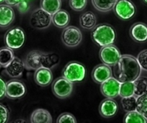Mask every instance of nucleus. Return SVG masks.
Returning <instances> with one entry per match:
<instances>
[{
  "instance_id": "f257e3e1",
  "label": "nucleus",
  "mask_w": 147,
  "mask_h": 123,
  "mask_svg": "<svg viewBox=\"0 0 147 123\" xmlns=\"http://www.w3.org/2000/svg\"><path fill=\"white\" fill-rule=\"evenodd\" d=\"M136 58L131 55H121L118 63L114 66V77L121 82L134 81L141 74Z\"/></svg>"
},
{
  "instance_id": "f03ea898",
  "label": "nucleus",
  "mask_w": 147,
  "mask_h": 123,
  "mask_svg": "<svg viewBox=\"0 0 147 123\" xmlns=\"http://www.w3.org/2000/svg\"><path fill=\"white\" fill-rule=\"evenodd\" d=\"M59 62V56L56 53H45L38 50L29 52L24 60L25 69L28 70H36L41 67L51 69Z\"/></svg>"
},
{
  "instance_id": "7ed1b4c3",
  "label": "nucleus",
  "mask_w": 147,
  "mask_h": 123,
  "mask_svg": "<svg viewBox=\"0 0 147 123\" xmlns=\"http://www.w3.org/2000/svg\"><path fill=\"white\" fill-rule=\"evenodd\" d=\"M91 38L94 43L100 47L113 44L116 39V32L109 24H100L92 30Z\"/></svg>"
},
{
  "instance_id": "20e7f679",
  "label": "nucleus",
  "mask_w": 147,
  "mask_h": 123,
  "mask_svg": "<svg viewBox=\"0 0 147 123\" xmlns=\"http://www.w3.org/2000/svg\"><path fill=\"white\" fill-rule=\"evenodd\" d=\"M62 76L72 83L80 82L85 78L86 69L79 62L71 61L63 68Z\"/></svg>"
},
{
  "instance_id": "39448f33",
  "label": "nucleus",
  "mask_w": 147,
  "mask_h": 123,
  "mask_svg": "<svg viewBox=\"0 0 147 123\" xmlns=\"http://www.w3.org/2000/svg\"><path fill=\"white\" fill-rule=\"evenodd\" d=\"M25 41V34L21 28L9 29L5 35V42L7 47L17 50L23 46Z\"/></svg>"
},
{
  "instance_id": "423d86ee",
  "label": "nucleus",
  "mask_w": 147,
  "mask_h": 123,
  "mask_svg": "<svg viewBox=\"0 0 147 123\" xmlns=\"http://www.w3.org/2000/svg\"><path fill=\"white\" fill-rule=\"evenodd\" d=\"M30 23L35 29H46L52 23V15L41 7L38 8L31 14Z\"/></svg>"
},
{
  "instance_id": "0eeeda50",
  "label": "nucleus",
  "mask_w": 147,
  "mask_h": 123,
  "mask_svg": "<svg viewBox=\"0 0 147 123\" xmlns=\"http://www.w3.org/2000/svg\"><path fill=\"white\" fill-rule=\"evenodd\" d=\"M61 40L63 44L67 47H76L82 42V34L81 30L77 27L67 26L63 28Z\"/></svg>"
},
{
  "instance_id": "6e6552de",
  "label": "nucleus",
  "mask_w": 147,
  "mask_h": 123,
  "mask_svg": "<svg viewBox=\"0 0 147 123\" xmlns=\"http://www.w3.org/2000/svg\"><path fill=\"white\" fill-rule=\"evenodd\" d=\"M52 91L58 98L66 99L69 97L73 91V83L62 76L53 81Z\"/></svg>"
},
{
  "instance_id": "1a4fd4ad",
  "label": "nucleus",
  "mask_w": 147,
  "mask_h": 123,
  "mask_svg": "<svg viewBox=\"0 0 147 123\" xmlns=\"http://www.w3.org/2000/svg\"><path fill=\"white\" fill-rule=\"evenodd\" d=\"M100 60L103 63L110 66H114L121 58L119 49L113 44L103 46L99 53Z\"/></svg>"
},
{
  "instance_id": "9d476101",
  "label": "nucleus",
  "mask_w": 147,
  "mask_h": 123,
  "mask_svg": "<svg viewBox=\"0 0 147 123\" xmlns=\"http://www.w3.org/2000/svg\"><path fill=\"white\" fill-rule=\"evenodd\" d=\"M115 15L123 20H128L136 15V9L131 0H118L113 7Z\"/></svg>"
},
{
  "instance_id": "9b49d317",
  "label": "nucleus",
  "mask_w": 147,
  "mask_h": 123,
  "mask_svg": "<svg viewBox=\"0 0 147 123\" xmlns=\"http://www.w3.org/2000/svg\"><path fill=\"white\" fill-rule=\"evenodd\" d=\"M121 84V81L115 77L111 76L101 84L100 90L102 94L107 98H115L119 96Z\"/></svg>"
},
{
  "instance_id": "f8f14e48",
  "label": "nucleus",
  "mask_w": 147,
  "mask_h": 123,
  "mask_svg": "<svg viewBox=\"0 0 147 123\" xmlns=\"http://www.w3.org/2000/svg\"><path fill=\"white\" fill-rule=\"evenodd\" d=\"M26 92L25 84L21 81L10 80L7 83L6 97L12 99H20L23 97Z\"/></svg>"
},
{
  "instance_id": "ddd939ff",
  "label": "nucleus",
  "mask_w": 147,
  "mask_h": 123,
  "mask_svg": "<svg viewBox=\"0 0 147 123\" xmlns=\"http://www.w3.org/2000/svg\"><path fill=\"white\" fill-rule=\"evenodd\" d=\"M112 75V69L110 66H107L105 63L95 66L92 73V76L94 81L100 84L111 77Z\"/></svg>"
},
{
  "instance_id": "4468645a",
  "label": "nucleus",
  "mask_w": 147,
  "mask_h": 123,
  "mask_svg": "<svg viewBox=\"0 0 147 123\" xmlns=\"http://www.w3.org/2000/svg\"><path fill=\"white\" fill-rule=\"evenodd\" d=\"M118 110V105L116 101L111 98H107L103 100L99 107V112L102 117L110 118L116 114Z\"/></svg>"
},
{
  "instance_id": "2eb2a0df",
  "label": "nucleus",
  "mask_w": 147,
  "mask_h": 123,
  "mask_svg": "<svg viewBox=\"0 0 147 123\" xmlns=\"http://www.w3.org/2000/svg\"><path fill=\"white\" fill-rule=\"evenodd\" d=\"M5 69V72L9 77L17 79L22 76V73L25 69V63L20 58L15 56L13 60Z\"/></svg>"
},
{
  "instance_id": "dca6fc26",
  "label": "nucleus",
  "mask_w": 147,
  "mask_h": 123,
  "mask_svg": "<svg viewBox=\"0 0 147 123\" xmlns=\"http://www.w3.org/2000/svg\"><path fill=\"white\" fill-rule=\"evenodd\" d=\"M34 80L38 85L40 87H47L53 80V73L51 70L44 67L36 69L34 73Z\"/></svg>"
},
{
  "instance_id": "f3484780",
  "label": "nucleus",
  "mask_w": 147,
  "mask_h": 123,
  "mask_svg": "<svg viewBox=\"0 0 147 123\" xmlns=\"http://www.w3.org/2000/svg\"><path fill=\"white\" fill-rule=\"evenodd\" d=\"M130 35L138 43H145L147 41V25L140 22L134 24L130 29Z\"/></svg>"
},
{
  "instance_id": "a211bd4d",
  "label": "nucleus",
  "mask_w": 147,
  "mask_h": 123,
  "mask_svg": "<svg viewBox=\"0 0 147 123\" xmlns=\"http://www.w3.org/2000/svg\"><path fill=\"white\" fill-rule=\"evenodd\" d=\"M15 19V12L12 6L0 5V28H7Z\"/></svg>"
},
{
  "instance_id": "6ab92c4d",
  "label": "nucleus",
  "mask_w": 147,
  "mask_h": 123,
  "mask_svg": "<svg viewBox=\"0 0 147 123\" xmlns=\"http://www.w3.org/2000/svg\"><path fill=\"white\" fill-rule=\"evenodd\" d=\"M52 122L53 119L50 112L45 109H36L30 116V122L32 123H51Z\"/></svg>"
},
{
  "instance_id": "aec40b11",
  "label": "nucleus",
  "mask_w": 147,
  "mask_h": 123,
  "mask_svg": "<svg viewBox=\"0 0 147 123\" xmlns=\"http://www.w3.org/2000/svg\"><path fill=\"white\" fill-rule=\"evenodd\" d=\"M70 22L69 14L63 9L59 11L52 15V23L59 28H64L68 26Z\"/></svg>"
},
{
  "instance_id": "412c9836",
  "label": "nucleus",
  "mask_w": 147,
  "mask_h": 123,
  "mask_svg": "<svg viewBox=\"0 0 147 123\" xmlns=\"http://www.w3.org/2000/svg\"><path fill=\"white\" fill-rule=\"evenodd\" d=\"M82 28L86 30H92L97 25V17L92 12H86L80 18Z\"/></svg>"
},
{
  "instance_id": "4be33fe9",
  "label": "nucleus",
  "mask_w": 147,
  "mask_h": 123,
  "mask_svg": "<svg viewBox=\"0 0 147 123\" xmlns=\"http://www.w3.org/2000/svg\"><path fill=\"white\" fill-rule=\"evenodd\" d=\"M61 0H41L40 7L49 14L53 15L61 9Z\"/></svg>"
},
{
  "instance_id": "5701e85b",
  "label": "nucleus",
  "mask_w": 147,
  "mask_h": 123,
  "mask_svg": "<svg viewBox=\"0 0 147 123\" xmlns=\"http://www.w3.org/2000/svg\"><path fill=\"white\" fill-rule=\"evenodd\" d=\"M15 58L13 50L9 47L0 48V67L5 68Z\"/></svg>"
},
{
  "instance_id": "b1692460",
  "label": "nucleus",
  "mask_w": 147,
  "mask_h": 123,
  "mask_svg": "<svg viewBox=\"0 0 147 123\" xmlns=\"http://www.w3.org/2000/svg\"><path fill=\"white\" fill-rule=\"evenodd\" d=\"M118 0H92L93 6L100 12H108L113 9Z\"/></svg>"
},
{
  "instance_id": "393cba45",
  "label": "nucleus",
  "mask_w": 147,
  "mask_h": 123,
  "mask_svg": "<svg viewBox=\"0 0 147 123\" xmlns=\"http://www.w3.org/2000/svg\"><path fill=\"white\" fill-rule=\"evenodd\" d=\"M134 95L139 97L143 94H147V77H139L134 81Z\"/></svg>"
},
{
  "instance_id": "a878e982",
  "label": "nucleus",
  "mask_w": 147,
  "mask_h": 123,
  "mask_svg": "<svg viewBox=\"0 0 147 123\" xmlns=\"http://www.w3.org/2000/svg\"><path fill=\"white\" fill-rule=\"evenodd\" d=\"M125 123H147V119L140 114L138 111L128 112L124 117Z\"/></svg>"
},
{
  "instance_id": "bb28decb",
  "label": "nucleus",
  "mask_w": 147,
  "mask_h": 123,
  "mask_svg": "<svg viewBox=\"0 0 147 123\" xmlns=\"http://www.w3.org/2000/svg\"><path fill=\"white\" fill-rule=\"evenodd\" d=\"M134 95V81L121 82L120 87L119 96L123 97H128Z\"/></svg>"
},
{
  "instance_id": "cd10ccee",
  "label": "nucleus",
  "mask_w": 147,
  "mask_h": 123,
  "mask_svg": "<svg viewBox=\"0 0 147 123\" xmlns=\"http://www.w3.org/2000/svg\"><path fill=\"white\" fill-rule=\"evenodd\" d=\"M137 97L135 95L128 97H123L121 99V105L125 112H131L136 110Z\"/></svg>"
},
{
  "instance_id": "c85d7f7f",
  "label": "nucleus",
  "mask_w": 147,
  "mask_h": 123,
  "mask_svg": "<svg viewBox=\"0 0 147 123\" xmlns=\"http://www.w3.org/2000/svg\"><path fill=\"white\" fill-rule=\"evenodd\" d=\"M136 111L147 119V94L137 97Z\"/></svg>"
},
{
  "instance_id": "c756f323",
  "label": "nucleus",
  "mask_w": 147,
  "mask_h": 123,
  "mask_svg": "<svg viewBox=\"0 0 147 123\" xmlns=\"http://www.w3.org/2000/svg\"><path fill=\"white\" fill-rule=\"evenodd\" d=\"M87 5V0H69V5L74 11L80 12L85 9Z\"/></svg>"
},
{
  "instance_id": "7c9ffc66",
  "label": "nucleus",
  "mask_w": 147,
  "mask_h": 123,
  "mask_svg": "<svg viewBox=\"0 0 147 123\" xmlns=\"http://www.w3.org/2000/svg\"><path fill=\"white\" fill-rule=\"evenodd\" d=\"M77 122L75 117L69 112L62 113L56 120L57 123H76Z\"/></svg>"
},
{
  "instance_id": "2f4dec72",
  "label": "nucleus",
  "mask_w": 147,
  "mask_h": 123,
  "mask_svg": "<svg viewBox=\"0 0 147 123\" xmlns=\"http://www.w3.org/2000/svg\"><path fill=\"white\" fill-rule=\"evenodd\" d=\"M136 59L141 69L147 71V49L143 50L142 51L140 52Z\"/></svg>"
},
{
  "instance_id": "473e14b6",
  "label": "nucleus",
  "mask_w": 147,
  "mask_h": 123,
  "mask_svg": "<svg viewBox=\"0 0 147 123\" xmlns=\"http://www.w3.org/2000/svg\"><path fill=\"white\" fill-rule=\"evenodd\" d=\"M9 112L6 106L0 103V123H6L9 120Z\"/></svg>"
},
{
  "instance_id": "72a5a7b5",
  "label": "nucleus",
  "mask_w": 147,
  "mask_h": 123,
  "mask_svg": "<svg viewBox=\"0 0 147 123\" xmlns=\"http://www.w3.org/2000/svg\"><path fill=\"white\" fill-rule=\"evenodd\" d=\"M16 6L18 11H19L21 14L25 13V12H28V10L29 9V5H28V3L27 2L26 0L22 1V2H20L19 4H18Z\"/></svg>"
},
{
  "instance_id": "f704fd0d",
  "label": "nucleus",
  "mask_w": 147,
  "mask_h": 123,
  "mask_svg": "<svg viewBox=\"0 0 147 123\" xmlns=\"http://www.w3.org/2000/svg\"><path fill=\"white\" fill-rule=\"evenodd\" d=\"M7 83L0 77V99H2L6 96Z\"/></svg>"
},
{
  "instance_id": "c9c22d12",
  "label": "nucleus",
  "mask_w": 147,
  "mask_h": 123,
  "mask_svg": "<svg viewBox=\"0 0 147 123\" xmlns=\"http://www.w3.org/2000/svg\"><path fill=\"white\" fill-rule=\"evenodd\" d=\"M22 1H24V0H5V2L7 5H10V6H16Z\"/></svg>"
},
{
  "instance_id": "e433bc0d",
  "label": "nucleus",
  "mask_w": 147,
  "mask_h": 123,
  "mask_svg": "<svg viewBox=\"0 0 147 123\" xmlns=\"http://www.w3.org/2000/svg\"><path fill=\"white\" fill-rule=\"evenodd\" d=\"M5 2V0H0V4L2 3V2Z\"/></svg>"
},
{
  "instance_id": "4c0bfd02",
  "label": "nucleus",
  "mask_w": 147,
  "mask_h": 123,
  "mask_svg": "<svg viewBox=\"0 0 147 123\" xmlns=\"http://www.w3.org/2000/svg\"><path fill=\"white\" fill-rule=\"evenodd\" d=\"M143 1H144L146 4H147V0H143Z\"/></svg>"
}]
</instances>
